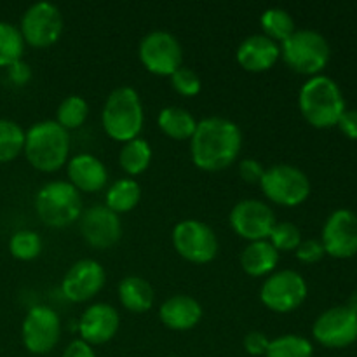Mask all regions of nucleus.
I'll list each match as a JSON object with an SVG mask.
<instances>
[{"label": "nucleus", "mask_w": 357, "mask_h": 357, "mask_svg": "<svg viewBox=\"0 0 357 357\" xmlns=\"http://www.w3.org/2000/svg\"><path fill=\"white\" fill-rule=\"evenodd\" d=\"M24 149V129L10 119H0V162L16 159Z\"/></svg>", "instance_id": "29"}, {"label": "nucleus", "mask_w": 357, "mask_h": 357, "mask_svg": "<svg viewBox=\"0 0 357 357\" xmlns=\"http://www.w3.org/2000/svg\"><path fill=\"white\" fill-rule=\"evenodd\" d=\"M279 264V251L265 241L248 243L241 253V267L251 278H265L275 271Z\"/></svg>", "instance_id": "22"}, {"label": "nucleus", "mask_w": 357, "mask_h": 357, "mask_svg": "<svg viewBox=\"0 0 357 357\" xmlns=\"http://www.w3.org/2000/svg\"><path fill=\"white\" fill-rule=\"evenodd\" d=\"M121 316L115 307L108 303H93L82 312L79 321V333L89 345H103L117 335Z\"/></svg>", "instance_id": "18"}, {"label": "nucleus", "mask_w": 357, "mask_h": 357, "mask_svg": "<svg viewBox=\"0 0 357 357\" xmlns=\"http://www.w3.org/2000/svg\"><path fill=\"white\" fill-rule=\"evenodd\" d=\"M268 243L282 253V251H295L302 243V232L291 222H278L268 236Z\"/></svg>", "instance_id": "33"}, {"label": "nucleus", "mask_w": 357, "mask_h": 357, "mask_svg": "<svg viewBox=\"0 0 357 357\" xmlns=\"http://www.w3.org/2000/svg\"><path fill=\"white\" fill-rule=\"evenodd\" d=\"M237 63L253 73L267 72L281 58V47L264 33H253L244 38L236 51Z\"/></svg>", "instance_id": "19"}, {"label": "nucleus", "mask_w": 357, "mask_h": 357, "mask_svg": "<svg viewBox=\"0 0 357 357\" xmlns=\"http://www.w3.org/2000/svg\"><path fill=\"white\" fill-rule=\"evenodd\" d=\"M347 309H351L352 312H356L357 314V291L356 293H352L351 296H349V300H347Z\"/></svg>", "instance_id": "41"}, {"label": "nucleus", "mask_w": 357, "mask_h": 357, "mask_svg": "<svg viewBox=\"0 0 357 357\" xmlns=\"http://www.w3.org/2000/svg\"><path fill=\"white\" fill-rule=\"evenodd\" d=\"M87 115H89L87 101L79 94H70L59 103L58 112H56V122L63 129L70 131V129L80 128L86 122Z\"/></svg>", "instance_id": "30"}, {"label": "nucleus", "mask_w": 357, "mask_h": 357, "mask_svg": "<svg viewBox=\"0 0 357 357\" xmlns=\"http://www.w3.org/2000/svg\"><path fill=\"white\" fill-rule=\"evenodd\" d=\"M9 251L16 260L30 261L40 255L42 239L33 230H17L9 241Z\"/></svg>", "instance_id": "32"}, {"label": "nucleus", "mask_w": 357, "mask_h": 357, "mask_svg": "<svg viewBox=\"0 0 357 357\" xmlns=\"http://www.w3.org/2000/svg\"><path fill=\"white\" fill-rule=\"evenodd\" d=\"M307 282L296 271L272 272L260 288V300L268 310L278 314H288L298 309L307 298Z\"/></svg>", "instance_id": "11"}, {"label": "nucleus", "mask_w": 357, "mask_h": 357, "mask_svg": "<svg viewBox=\"0 0 357 357\" xmlns=\"http://www.w3.org/2000/svg\"><path fill=\"white\" fill-rule=\"evenodd\" d=\"M171 86L181 96H197L202 89V80L197 73L188 66L181 65L171 75Z\"/></svg>", "instance_id": "34"}, {"label": "nucleus", "mask_w": 357, "mask_h": 357, "mask_svg": "<svg viewBox=\"0 0 357 357\" xmlns=\"http://www.w3.org/2000/svg\"><path fill=\"white\" fill-rule=\"evenodd\" d=\"M80 232L89 246L107 250L119 243L122 237V223L117 213L105 204L87 208L80 215Z\"/></svg>", "instance_id": "17"}, {"label": "nucleus", "mask_w": 357, "mask_h": 357, "mask_svg": "<svg viewBox=\"0 0 357 357\" xmlns=\"http://www.w3.org/2000/svg\"><path fill=\"white\" fill-rule=\"evenodd\" d=\"M152 162V146L145 138L138 136L135 139L122 143L119 152V164L129 176H138L145 173Z\"/></svg>", "instance_id": "26"}, {"label": "nucleus", "mask_w": 357, "mask_h": 357, "mask_svg": "<svg viewBox=\"0 0 357 357\" xmlns=\"http://www.w3.org/2000/svg\"><path fill=\"white\" fill-rule=\"evenodd\" d=\"M298 107L310 126L324 129L337 126L338 119L345 112V100L342 89L331 77L314 75L300 89Z\"/></svg>", "instance_id": "4"}, {"label": "nucleus", "mask_w": 357, "mask_h": 357, "mask_svg": "<svg viewBox=\"0 0 357 357\" xmlns=\"http://www.w3.org/2000/svg\"><path fill=\"white\" fill-rule=\"evenodd\" d=\"M142 199V187L132 178H119L108 187L105 195V206L117 215L129 213L138 206Z\"/></svg>", "instance_id": "25"}, {"label": "nucleus", "mask_w": 357, "mask_h": 357, "mask_svg": "<svg viewBox=\"0 0 357 357\" xmlns=\"http://www.w3.org/2000/svg\"><path fill=\"white\" fill-rule=\"evenodd\" d=\"M169 357H180V356H169Z\"/></svg>", "instance_id": "42"}, {"label": "nucleus", "mask_w": 357, "mask_h": 357, "mask_svg": "<svg viewBox=\"0 0 357 357\" xmlns=\"http://www.w3.org/2000/svg\"><path fill=\"white\" fill-rule=\"evenodd\" d=\"M61 338V319L47 305H35L21 324V340L24 349L35 356H44L58 345Z\"/></svg>", "instance_id": "12"}, {"label": "nucleus", "mask_w": 357, "mask_h": 357, "mask_svg": "<svg viewBox=\"0 0 357 357\" xmlns=\"http://www.w3.org/2000/svg\"><path fill=\"white\" fill-rule=\"evenodd\" d=\"M7 75H9V80L13 84H16V86H24V84H28V80H30L31 77L30 65L21 59V61L14 63V65H10L9 68H7Z\"/></svg>", "instance_id": "38"}, {"label": "nucleus", "mask_w": 357, "mask_h": 357, "mask_svg": "<svg viewBox=\"0 0 357 357\" xmlns=\"http://www.w3.org/2000/svg\"><path fill=\"white\" fill-rule=\"evenodd\" d=\"M24 52V40L20 26L0 21V68H9L21 61Z\"/></svg>", "instance_id": "28"}, {"label": "nucleus", "mask_w": 357, "mask_h": 357, "mask_svg": "<svg viewBox=\"0 0 357 357\" xmlns=\"http://www.w3.org/2000/svg\"><path fill=\"white\" fill-rule=\"evenodd\" d=\"M68 181L79 192H100L108 183V169L93 153H77L66 162Z\"/></svg>", "instance_id": "20"}, {"label": "nucleus", "mask_w": 357, "mask_h": 357, "mask_svg": "<svg viewBox=\"0 0 357 357\" xmlns=\"http://www.w3.org/2000/svg\"><path fill=\"white\" fill-rule=\"evenodd\" d=\"M279 47L286 65L303 75H319L331 56L326 37L312 28L295 30V33L286 38Z\"/></svg>", "instance_id": "6"}, {"label": "nucleus", "mask_w": 357, "mask_h": 357, "mask_svg": "<svg viewBox=\"0 0 357 357\" xmlns=\"http://www.w3.org/2000/svg\"><path fill=\"white\" fill-rule=\"evenodd\" d=\"M197 119L183 107H166L157 115V126L173 139H190L197 129Z\"/></svg>", "instance_id": "24"}, {"label": "nucleus", "mask_w": 357, "mask_h": 357, "mask_svg": "<svg viewBox=\"0 0 357 357\" xmlns=\"http://www.w3.org/2000/svg\"><path fill=\"white\" fill-rule=\"evenodd\" d=\"M202 305L188 295L169 296L159 307V319L173 331H188L202 319Z\"/></svg>", "instance_id": "21"}, {"label": "nucleus", "mask_w": 357, "mask_h": 357, "mask_svg": "<svg viewBox=\"0 0 357 357\" xmlns=\"http://www.w3.org/2000/svg\"><path fill=\"white\" fill-rule=\"evenodd\" d=\"M171 241L181 258L195 265L209 264L216 258L220 250L218 237L208 223L201 220H181L174 225Z\"/></svg>", "instance_id": "8"}, {"label": "nucleus", "mask_w": 357, "mask_h": 357, "mask_svg": "<svg viewBox=\"0 0 357 357\" xmlns=\"http://www.w3.org/2000/svg\"><path fill=\"white\" fill-rule=\"evenodd\" d=\"M107 272L100 261L93 258H82L66 271L61 281V293L73 303H82L94 298L103 289Z\"/></svg>", "instance_id": "15"}, {"label": "nucleus", "mask_w": 357, "mask_h": 357, "mask_svg": "<svg viewBox=\"0 0 357 357\" xmlns=\"http://www.w3.org/2000/svg\"><path fill=\"white\" fill-rule=\"evenodd\" d=\"M35 211L42 223L52 229H63L80 218L84 211L82 197L70 181H49L35 194Z\"/></svg>", "instance_id": "5"}, {"label": "nucleus", "mask_w": 357, "mask_h": 357, "mask_svg": "<svg viewBox=\"0 0 357 357\" xmlns=\"http://www.w3.org/2000/svg\"><path fill=\"white\" fill-rule=\"evenodd\" d=\"M24 157L42 173L58 171L70 159V132L56 121H40L24 131Z\"/></svg>", "instance_id": "2"}, {"label": "nucleus", "mask_w": 357, "mask_h": 357, "mask_svg": "<svg viewBox=\"0 0 357 357\" xmlns=\"http://www.w3.org/2000/svg\"><path fill=\"white\" fill-rule=\"evenodd\" d=\"M296 258L303 264H316L321 258L324 257V248L323 243L317 239H302V243L298 244V248L295 250Z\"/></svg>", "instance_id": "35"}, {"label": "nucleus", "mask_w": 357, "mask_h": 357, "mask_svg": "<svg viewBox=\"0 0 357 357\" xmlns=\"http://www.w3.org/2000/svg\"><path fill=\"white\" fill-rule=\"evenodd\" d=\"M265 173V167L257 159H244L239 164V174L246 183H260L261 176Z\"/></svg>", "instance_id": "37"}, {"label": "nucleus", "mask_w": 357, "mask_h": 357, "mask_svg": "<svg viewBox=\"0 0 357 357\" xmlns=\"http://www.w3.org/2000/svg\"><path fill=\"white\" fill-rule=\"evenodd\" d=\"M142 65L153 75L171 77L183 63V49L176 35L167 30H152L138 45Z\"/></svg>", "instance_id": "9"}, {"label": "nucleus", "mask_w": 357, "mask_h": 357, "mask_svg": "<svg viewBox=\"0 0 357 357\" xmlns=\"http://www.w3.org/2000/svg\"><path fill=\"white\" fill-rule=\"evenodd\" d=\"M63 357H96V352H94L93 345L84 342L82 338H77L66 345Z\"/></svg>", "instance_id": "39"}, {"label": "nucleus", "mask_w": 357, "mask_h": 357, "mask_svg": "<svg viewBox=\"0 0 357 357\" xmlns=\"http://www.w3.org/2000/svg\"><path fill=\"white\" fill-rule=\"evenodd\" d=\"M268 344H271V340H268L267 335L261 333V331H250L243 340L244 351L253 357L265 356V352H267L268 349Z\"/></svg>", "instance_id": "36"}, {"label": "nucleus", "mask_w": 357, "mask_h": 357, "mask_svg": "<svg viewBox=\"0 0 357 357\" xmlns=\"http://www.w3.org/2000/svg\"><path fill=\"white\" fill-rule=\"evenodd\" d=\"M260 24L265 37L278 42V44H282L296 30L293 16L282 7H268V9H265L260 16Z\"/></svg>", "instance_id": "27"}, {"label": "nucleus", "mask_w": 357, "mask_h": 357, "mask_svg": "<svg viewBox=\"0 0 357 357\" xmlns=\"http://www.w3.org/2000/svg\"><path fill=\"white\" fill-rule=\"evenodd\" d=\"M65 20L59 7L52 2H35L21 16L20 31L24 44L31 47L54 45L63 35Z\"/></svg>", "instance_id": "10"}, {"label": "nucleus", "mask_w": 357, "mask_h": 357, "mask_svg": "<svg viewBox=\"0 0 357 357\" xmlns=\"http://www.w3.org/2000/svg\"><path fill=\"white\" fill-rule=\"evenodd\" d=\"M119 300L129 312H149L155 300L152 284L139 275H128L119 282Z\"/></svg>", "instance_id": "23"}, {"label": "nucleus", "mask_w": 357, "mask_h": 357, "mask_svg": "<svg viewBox=\"0 0 357 357\" xmlns=\"http://www.w3.org/2000/svg\"><path fill=\"white\" fill-rule=\"evenodd\" d=\"M337 126L345 136H349L351 139H357V110L345 108V112L338 119Z\"/></svg>", "instance_id": "40"}, {"label": "nucleus", "mask_w": 357, "mask_h": 357, "mask_svg": "<svg viewBox=\"0 0 357 357\" xmlns=\"http://www.w3.org/2000/svg\"><path fill=\"white\" fill-rule=\"evenodd\" d=\"M230 227L248 243L265 241L278 223L275 213L268 204L258 199H244L232 208L229 215Z\"/></svg>", "instance_id": "13"}, {"label": "nucleus", "mask_w": 357, "mask_h": 357, "mask_svg": "<svg viewBox=\"0 0 357 357\" xmlns=\"http://www.w3.org/2000/svg\"><path fill=\"white\" fill-rule=\"evenodd\" d=\"M314 347L300 335H281L268 344L265 357H312Z\"/></svg>", "instance_id": "31"}, {"label": "nucleus", "mask_w": 357, "mask_h": 357, "mask_svg": "<svg viewBox=\"0 0 357 357\" xmlns=\"http://www.w3.org/2000/svg\"><path fill=\"white\" fill-rule=\"evenodd\" d=\"M243 149V131L225 117H206L197 122L190 138V157L202 171L216 173L234 164Z\"/></svg>", "instance_id": "1"}, {"label": "nucleus", "mask_w": 357, "mask_h": 357, "mask_svg": "<svg viewBox=\"0 0 357 357\" xmlns=\"http://www.w3.org/2000/svg\"><path fill=\"white\" fill-rule=\"evenodd\" d=\"M324 253L335 258H351L357 253V215L351 209H337L323 227Z\"/></svg>", "instance_id": "16"}, {"label": "nucleus", "mask_w": 357, "mask_h": 357, "mask_svg": "<svg viewBox=\"0 0 357 357\" xmlns=\"http://www.w3.org/2000/svg\"><path fill=\"white\" fill-rule=\"evenodd\" d=\"M312 335L324 347H349L357 340V314L345 305L331 307L314 321Z\"/></svg>", "instance_id": "14"}, {"label": "nucleus", "mask_w": 357, "mask_h": 357, "mask_svg": "<svg viewBox=\"0 0 357 357\" xmlns=\"http://www.w3.org/2000/svg\"><path fill=\"white\" fill-rule=\"evenodd\" d=\"M145 122L142 98L131 86H121L107 96L101 110V126L115 142L138 138Z\"/></svg>", "instance_id": "3"}, {"label": "nucleus", "mask_w": 357, "mask_h": 357, "mask_svg": "<svg viewBox=\"0 0 357 357\" xmlns=\"http://www.w3.org/2000/svg\"><path fill=\"white\" fill-rule=\"evenodd\" d=\"M258 185L268 201L288 208L302 204L310 194L309 176L293 164H274L265 167Z\"/></svg>", "instance_id": "7"}]
</instances>
